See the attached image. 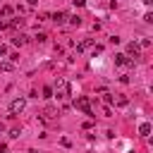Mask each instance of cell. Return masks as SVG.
Returning <instances> with one entry per match:
<instances>
[{"mask_svg": "<svg viewBox=\"0 0 153 153\" xmlns=\"http://www.w3.org/2000/svg\"><path fill=\"white\" fill-rule=\"evenodd\" d=\"M55 93H57V98H67V96L72 93L69 81H67V79H57V84H55Z\"/></svg>", "mask_w": 153, "mask_h": 153, "instance_id": "6da1fadb", "label": "cell"}, {"mask_svg": "<svg viewBox=\"0 0 153 153\" xmlns=\"http://www.w3.org/2000/svg\"><path fill=\"white\" fill-rule=\"evenodd\" d=\"M74 108H79V110H84V115H88V117H93V110H91V103H88V98H76L74 100Z\"/></svg>", "mask_w": 153, "mask_h": 153, "instance_id": "7a4b0ae2", "label": "cell"}, {"mask_svg": "<svg viewBox=\"0 0 153 153\" xmlns=\"http://www.w3.org/2000/svg\"><path fill=\"white\" fill-rule=\"evenodd\" d=\"M24 108H26V100H24V98H14V100L10 103V115H19Z\"/></svg>", "mask_w": 153, "mask_h": 153, "instance_id": "3957f363", "label": "cell"}, {"mask_svg": "<svg viewBox=\"0 0 153 153\" xmlns=\"http://www.w3.org/2000/svg\"><path fill=\"white\" fill-rule=\"evenodd\" d=\"M50 19H53L55 24H65V19H67V14H65V12H55V14L50 17Z\"/></svg>", "mask_w": 153, "mask_h": 153, "instance_id": "277c9868", "label": "cell"}, {"mask_svg": "<svg viewBox=\"0 0 153 153\" xmlns=\"http://www.w3.org/2000/svg\"><path fill=\"white\" fill-rule=\"evenodd\" d=\"M127 55H134V60H136V57H139V45H136V43H129V45H127Z\"/></svg>", "mask_w": 153, "mask_h": 153, "instance_id": "5b68a950", "label": "cell"}, {"mask_svg": "<svg viewBox=\"0 0 153 153\" xmlns=\"http://www.w3.org/2000/svg\"><path fill=\"white\" fill-rule=\"evenodd\" d=\"M139 134H141V136H148V134H151V124H148V122H141V124H139Z\"/></svg>", "mask_w": 153, "mask_h": 153, "instance_id": "8992f818", "label": "cell"}, {"mask_svg": "<svg viewBox=\"0 0 153 153\" xmlns=\"http://www.w3.org/2000/svg\"><path fill=\"white\" fill-rule=\"evenodd\" d=\"M12 43H14V45H24V43H26V36H24V33H14Z\"/></svg>", "mask_w": 153, "mask_h": 153, "instance_id": "52a82bcc", "label": "cell"}, {"mask_svg": "<svg viewBox=\"0 0 153 153\" xmlns=\"http://www.w3.org/2000/svg\"><path fill=\"white\" fill-rule=\"evenodd\" d=\"M43 115H45V120H53V117H55V115H57V110H55V108H53V105H48V108H45V110H43Z\"/></svg>", "mask_w": 153, "mask_h": 153, "instance_id": "ba28073f", "label": "cell"}, {"mask_svg": "<svg viewBox=\"0 0 153 153\" xmlns=\"http://www.w3.org/2000/svg\"><path fill=\"white\" fill-rule=\"evenodd\" d=\"M127 60H129V57H127L124 53H117V55H115V65H127Z\"/></svg>", "mask_w": 153, "mask_h": 153, "instance_id": "9c48e42d", "label": "cell"}, {"mask_svg": "<svg viewBox=\"0 0 153 153\" xmlns=\"http://www.w3.org/2000/svg\"><path fill=\"white\" fill-rule=\"evenodd\" d=\"M12 69H14V62H10V60L0 62V72H12Z\"/></svg>", "mask_w": 153, "mask_h": 153, "instance_id": "30bf717a", "label": "cell"}, {"mask_svg": "<svg viewBox=\"0 0 153 153\" xmlns=\"http://www.w3.org/2000/svg\"><path fill=\"white\" fill-rule=\"evenodd\" d=\"M22 24H24V19H19V17H17V19H12V22H7V26H10V29H19Z\"/></svg>", "mask_w": 153, "mask_h": 153, "instance_id": "8fae6325", "label": "cell"}, {"mask_svg": "<svg viewBox=\"0 0 153 153\" xmlns=\"http://www.w3.org/2000/svg\"><path fill=\"white\" fill-rule=\"evenodd\" d=\"M115 103H117V105H122V108H124V105H129V98H127V96H122V93H120V96H117V100H115Z\"/></svg>", "mask_w": 153, "mask_h": 153, "instance_id": "7c38bea8", "label": "cell"}, {"mask_svg": "<svg viewBox=\"0 0 153 153\" xmlns=\"http://www.w3.org/2000/svg\"><path fill=\"white\" fill-rule=\"evenodd\" d=\"M0 14H2V17H10V14H12V7H10V5H2Z\"/></svg>", "mask_w": 153, "mask_h": 153, "instance_id": "4fadbf2b", "label": "cell"}, {"mask_svg": "<svg viewBox=\"0 0 153 153\" xmlns=\"http://www.w3.org/2000/svg\"><path fill=\"white\" fill-rule=\"evenodd\" d=\"M69 24H74V26H79V24H81V17H76V14H74V17H69Z\"/></svg>", "mask_w": 153, "mask_h": 153, "instance_id": "5bb4252c", "label": "cell"}, {"mask_svg": "<svg viewBox=\"0 0 153 153\" xmlns=\"http://www.w3.org/2000/svg\"><path fill=\"white\" fill-rule=\"evenodd\" d=\"M43 98H53V88H50V86L43 88Z\"/></svg>", "mask_w": 153, "mask_h": 153, "instance_id": "9a60e30c", "label": "cell"}, {"mask_svg": "<svg viewBox=\"0 0 153 153\" xmlns=\"http://www.w3.org/2000/svg\"><path fill=\"white\" fill-rule=\"evenodd\" d=\"M103 96H105V98H103L105 103H115V96H110V93H103Z\"/></svg>", "mask_w": 153, "mask_h": 153, "instance_id": "2e32d148", "label": "cell"}, {"mask_svg": "<svg viewBox=\"0 0 153 153\" xmlns=\"http://www.w3.org/2000/svg\"><path fill=\"white\" fill-rule=\"evenodd\" d=\"M45 38H48L45 33H38V36H36V41H38V43H45Z\"/></svg>", "mask_w": 153, "mask_h": 153, "instance_id": "e0dca14e", "label": "cell"}, {"mask_svg": "<svg viewBox=\"0 0 153 153\" xmlns=\"http://www.w3.org/2000/svg\"><path fill=\"white\" fill-rule=\"evenodd\" d=\"M72 2H74L76 7H84V5H86V0H72Z\"/></svg>", "mask_w": 153, "mask_h": 153, "instance_id": "ac0fdd59", "label": "cell"}, {"mask_svg": "<svg viewBox=\"0 0 153 153\" xmlns=\"http://www.w3.org/2000/svg\"><path fill=\"white\" fill-rule=\"evenodd\" d=\"M36 2H38V0H29V5H36Z\"/></svg>", "mask_w": 153, "mask_h": 153, "instance_id": "d6986e66", "label": "cell"}]
</instances>
